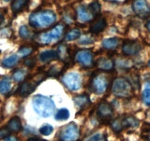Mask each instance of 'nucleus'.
<instances>
[{
	"label": "nucleus",
	"mask_w": 150,
	"mask_h": 141,
	"mask_svg": "<svg viewBox=\"0 0 150 141\" xmlns=\"http://www.w3.org/2000/svg\"><path fill=\"white\" fill-rule=\"evenodd\" d=\"M57 19V16L51 10H42L32 13L29 19L30 26L36 29H42L52 25Z\"/></svg>",
	"instance_id": "1"
},
{
	"label": "nucleus",
	"mask_w": 150,
	"mask_h": 141,
	"mask_svg": "<svg viewBox=\"0 0 150 141\" xmlns=\"http://www.w3.org/2000/svg\"><path fill=\"white\" fill-rule=\"evenodd\" d=\"M32 107L38 115L43 118L49 117L55 110L54 102L46 96L37 95L32 98Z\"/></svg>",
	"instance_id": "2"
},
{
	"label": "nucleus",
	"mask_w": 150,
	"mask_h": 141,
	"mask_svg": "<svg viewBox=\"0 0 150 141\" xmlns=\"http://www.w3.org/2000/svg\"><path fill=\"white\" fill-rule=\"evenodd\" d=\"M112 93L120 98H129L133 94V88L130 82L123 77L116 78L113 82Z\"/></svg>",
	"instance_id": "3"
},
{
	"label": "nucleus",
	"mask_w": 150,
	"mask_h": 141,
	"mask_svg": "<svg viewBox=\"0 0 150 141\" xmlns=\"http://www.w3.org/2000/svg\"><path fill=\"white\" fill-rule=\"evenodd\" d=\"M139 125V120L131 115L117 118L111 122V127L115 133H120L127 128H136Z\"/></svg>",
	"instance_id": "4"
},
{
	"label": "nucleus",
	"mask_w": 150,
	"mask_h": 141,
	"mask_svg": "<svg viewBox=\"0 0 150 141\" xmlns=\"http://www.w3.org/2000/svg\"><path fill=\"white\" fill-rule=\"evenodd\" d=\"M80 136V131L73 122L65 125L61 129L59 137L61 141H77Z\"/></svg>",
	"instance_id": "5"
},
{
	"label": "nucleus",
	"mask_w": 150,
	"mask_h": 141,
	"mask_svg": "<svg viewBox=\"0 0 150 141\" xmlns=\"http://www.w3.org/2000/svg\"><path fill=\"white\" fill-rule=\"evenodd\" d=\"M64 31V26L62 24H58L49 31L41 34L40 36V41L42 43H50L54 41H57L62 36Z\"/></svg>",
	"instance_id": "6"
},
{
	"label": "nucleus",
	"mask_w": 150,
	"mask_h": 141,
	"mask_svg": "<svg viewBox=\"0 0 150 141\" xmlns=\"http://www.w3.org/2000/svg\"><path fill=\"white\" fill-rule=\"evenodd\" d=\"M43 79L42 76L40 75H37L35 77L32 78L30 80L25 81L19 88V95L22 97H26L32 93L35 90V88L38 86V84Z\"/></svg>",
	"instance_id": "7"
},
{
	"label": "nucleus",
	"mask_w": 150,
	"mask_h": 141,
	"mask_svg": "<svg viewBox=\"0 0 150 141\" xmlns=\"http://www.w3.org/2000/svg\"><path fill=\"white\" fill-rule=\"evenodd\" d=\"M114 114V110L111 104L107 101L100 103L97 108V115L98 118L103 123L109 122Z\"/></svg>",
	"instance_id": "8"
},
{
	"label": "nucleus",
	"mask_w": 150,
	"mask_h": 141,
	"mask_svg": "<svg viewBox=\"0 0 150 141\" xmlns=\"http://www.w3.org/2000/svg\"><path fill=\"white\" fill-rule=\"evenodd\" d=\"M63 82L69 90L76 91L79 90L81 85V77L76 72H70L63 77Z\"/></svg>",
	"instance_id": "9"
},
{
	"label": "nucleus",
	"mask_w": 150,
	"mask_h": 141,
	"mask_svg": "<svg viewBox=\"0 0 150 141\" xmlns=\"http://www.w3.org/2000/svg\"><path fill=\"white\" fill-rule=\"evenodd\" d=\"M108 82L106 77L103 75H98L92 78L91 82V88L96 94H103L106 91Z\"/></svg>",
	"instance_id": "10"
},
{
	"label": "nucleus",
	"mask_w": 150,
	"mask_h": 141,
	"mask_svg": "<svg viewBox=\"0 0 150 141\" xmlns=\"http://www.w3.org/2000/svg\"><path fill=\"white\" fill-rule=\"evenodd\" d=\"M133 10L142 19H146L150 16V7L146 0H135L133 3Z\"/></svg>",
	"instance_id": "11"
},
{
	"label": "nucleus",
	"mask_w": 150,
	"mask_h": 141,
	"mask_svg": "<svg viewBox=\"0 0 150 141\" xmlns=\"http://www.w3.org/2000/svg\"><path fill=\"white\" fill-rule=\"evenodd\" d=\"M142 47L140 43L136 41H126L123 43L122 52L127 56H134L139 54L142 50Z\"/></svg>",
	"instance_id": "12"
},
{
	"label": "nucleus",
	"mask_w": 150,
	"mask_h": 141,
	"mask_svg": "<svg viewBox=\"0 0 150 141\" xmlns=\"http://www.w3.org/2000/svg\"><path fill=\"white\" fill-rule=\"evenodd\" d=\"M76 60L84 67L90 68L93 64V55L89 50H81L76 54Z\"/></svg>",
	"instance_id": "13"
},
{
	"label": "nucleus",
	"mask_w": 150,
	"mask_h": 141,
	"mask_svg": "<svg viewBox=\"0 0 150 141\" xmlns=\"http://www.w3.org/2000/svg\"><path fill=\"white\" fill-rule=\"evenodd\" d=\"M77 14L79 19L83 22L90 21L95 16L89 6L86 7L84 5H80L77 7Z\"/></svg>",
	"instance_id": "14"
},
{
	"label": "nucleus",
	"mask_w": 150,
	"mask_h": 141,
	"mask_svg": "<svg viewBox=\"0 0 150 141\" xmlns=\"http://www.w3.org/2000/svg\"><path fill=\"white\" fill-rule=\"evenodd\" d=\"M107 22L105 19L101 17L95 19L90 26V31L93 34H99L105 29Z\"/></svg>",
	"instance_id": "15"
},
{
	"label": "nucleus",
	"mask_w": 150,
	"mask_h": 141,
	"mask_svg": "<svg viewBox=\"0 0 150 141\" xmlns=\"http://www.w3.org/2000/svg\"><path fill=\"white\" fill-rule=\"evenodd\" d=\"M7 127L11 132L18 133L22 129V125L21 119L18 117L16 116L10 119L8 121L7 125Z\"/></svg>",
	"instance_id": "16"
},
{
	"label": "nucleus",
	"mask_w": 150,
	"mask_h": 141,
	"mask_svg": "<svg viewBox=\"0 0 150 141\" xmlns=\"http://www.w3.org/2000/svg\"><path fill=\"white\" fill-rule=\"evenodd\" d=\"M73 101H74L75 105L80 109L86 108L91 104L89 97L85 94L77 95L73 98Z\"/></svg>",
	"instance_id": "17"
},
{
	"label": "nucleus",
	"mask_w": 150,
	"mask_h": 141,
	"mask_svg": "<svg viewBox=\"0 0 150 141\" xmlns=\"http://www.w3.org/2000/svg\"><path fill=\"white\" fill-rule=\"evenodd\" d=\"M97 66L100 70H111L114 68V64L112 60L109 59L102 57L98 59L97 62Z\"/></svg>",
	"instance_id": "18"
},
{
	"label": "nucleus",
	"mask_w": 150,
	"mask_h": 141,
	"mask_svg": "<svg viewBox=\"0 0 150 141\" xmlns=\"http://www.w3.org/2000/svg\"><path fill=\"white\" fill-rule=\"evenodd\" d=\"M57 57H58V54L57 51L54 50H47V51H42L40 54V60L42 63H48V62L55 60Z\"/></svg>",
	"instance_id": "19"
},
{
	"label": "nucleus",
	"mask_w": 150,
	"mask_h": 141,
	"mask_svg": "<svg viewBox=\"0 0 150 141\" xmlns=\"http://www.w3.org/2000/svg\"><path fill=\"white\" fill-rule=\"evenodd\" d=\"M120 43V40L117 38H111L103 40V46L108 50H113L117 48Z\"/></svg>",
	"instance_id": "20"
},
{
	"label": "nucleus",
	"mask_w": 150,
	"mask_h": 141,
	"mask_svg": "<svg viewBox=\"0 0 150 141\" xmlns=\"http://www.w3.org/2000/svg\"><path fill=\"white\" fill-rule=\"evenodd\" d=\"M29 0H13L11 4V9L13 13H17L21 11L26 5Z\"/></svg>",
	"instance_id": "21"
},
{
	"label": "nucleus",
	"mask_w": 150,
	"mask_h": 141,
	"mask_svg": "<svg viewBox=\"0 0 150 141\" xmlns=\"http://www.w3.org/2000/svg\"><path fill=\"white\" fill-rule=\"evenodd\" d=\"M19 61V57L17 54H12V55L9 56L8 57H6L4 59L1 64L5 68H11L16 66Z\"/></svg>",
	"instance_id": "22"
},
{
	"label": "nucleus",
	"mask_w": 150,
	"mask_h": 141,
	"mask_svg": "<svg viewBox=\"0 0 150 141\" xmlns=\"http://www.w3.org/2000/svg\"><path fill=\"white\" fill-rule=\"evenodd\" d=\"M57 54H58V57L61 60L64 62H67L69 60V57H70V53H69L68 49L66 45L59 46L57 50Z\"/></svg>",
	"instance_id": "23"
},
{
	"label": "nucleus",
	"mask_w": 150,
	"mask_h": 141,
	"mask_svg": "<svg viewBox=\"0 0 150 141\" xmlns=\"http://www.w3.org/2000/svg\"><path fill=\"white\" fill-rule=\"evenodd\" d=\"M11 82L8 78H4L0 81V93L7 94L11 90Z\"/></svg>",
	"instance_id": "24"
},
{
	"label": "nucleus",
	"mask_w": 150,
	"mask_h": 141,
	"mask_svg": "<svg viewBox=\"0 0 150 141\" xmlns=\"http://www.w3.org/2000/svg\"><path fill=\"white\" fill-rule=\"evenodd\" d=\"M69 117H70V112L67 109L65 108L59 110L55 115V119L57 120H59V121L67 120Z\"/></svg>",
	"instance_id": "25"
},
{
	"label": "nucleus",
	"mask_w": 150,
	"mask_h": 141,
	"mask_svg": "<svg viewBox=\"0 0 150 141\" xmlns=\"http://www.w3.org/2000/svg\"><path fill=\"white\" fill-rule=\"evenodd\" d=\"M81 37V31L78 29H73L72 30L69 31L65 35L66 41H74V40L78 39Z\"/></svg>",
	"instance_id": "26"
},
{
	"label": "nucleus",
	"mask_w": 150,
	"mask_h": 141,
	"mask_svg": "<svg viewBox=\"0 0 150 141\" xmlns=\"http://www.w3.org/2000/svg\"><path fill=\"white\" fill-rule=\"evenodd\" d=\"M88 6H89L90 10H92V12L94 13V15H95V16H98V15L100 13V12L101 6L99 1H92V3H90Z\"/></svg>",
	"instance_id": "27"
},
{
	"label": "nucleus",
	"mask_w": 150,
	"mask_h": 141,
	"mask_svg": "<svg viewBox=\"0 0 150 141\" xmlns=\"http://www.w3.org/2000/svg\"><path fill=\"white\" fill-rule=\"evenodd\" d=\"M41 135H45V136H48V135H50L54 131V128H53L52 126L49 124H45L43 125L42 126H41L39 129Z\"/></svg>",
	"instance_id": "28"
},
{
	"label": "nucleus",
	"mask_w": 150,
	"mask_h": 141,
	"mask_svg": "<svg viewBox=\"0 0 150 141\" xmlns=\"http://www.w3.org/2000/svg\"><path fill=\"white\" fill-rule=\"evenodd\" d=\"M19 35H20V36L22 38L28 39V38H29L31 37V32L28 29L27 26H25V25H23L19 29Z\"/></svg>",
	"instance_id": "29"
},
{
	"label": "nucleus",
	"mask_w": 150,
	"mask_h": 141,
	"mask_svg": "<svg viewBox=\"0 0 150 141\" xmlns=\"http://www.w3.org/2000/svg\"><path fill=\"white\" fill-rule=\"evenodd\" d=\"M26 73L25 70H17L16 71L14 72L13 75V77L15 81L16 82H21V81L23 80V78L26 76Z\"/></svg>",
	"instance_id": "30"
},
{
	"label": "nucleus",
	"mask_w": 150,
	"mask_h": 141,
	"mask_svg": "<svg viewBox=\"0 0 150 141\" xmlns=\"http://www.w3.org/2000/svg\"><path fill=\"white\" fill-rule=\"evenodd\" d=\"M86 141H107V137L105 135L98 133L89 137Z\"/></svg>",
	"instance_id": "31"
},
{
	"label": "nucleus",
	"mask_w": 150,
	"mask_h": 141,
	"mask_svg": "<svg viewBox=\"0 0 150 141\" xmlns=\"http://www.w3.org/2000/svg\"><path fill=\"white\" fill-rule=\"evenodd\" d=\"M142 99L144 104L147 106H150V88H146L142 93Z\"/></svg>",
	"instance_id": "32"
},
{
	"label": "nucleus",
	"mask_w": 150,
	"mask_h": 141,
	"mask_svg": "<svg viewBox=\"0 0 150 141\" xmlns=\"http://www.w3.org/2000/svg\"><path fill=\"white\" fill-rule=\"evenodd\" d=\"M93 43L94 40L88 35H84V36L81 37V39L79 41V43L82 44V45H89V44Z\"/></svg>",
	"instance_id": "33"
},
{
	"label": "nucleus",
	"mask_w": 150,
	"mask_h": 141,
	"mask_svg": "<svg viewBox=\"0 0 150 141\" xmlns=\"http://www.w3.org/2000/svg\"><path fill=\"white\" fill-rule=\"evenodd\" d=\"M32 51H33V48L31 47H22L21 48L19 49L18 53L21 55L26 57V56L29 55L32 52Z\"/></svg>",
	"instance_id": "34"
},
{
	"label": "nucleus",
	"mask_w": 150,
	"mask_h": 141,
	"mask_svg": "<svg viewBox=\"0 0 150 141\" xmlns=\"http://www.w3.org/2000/svg\"><path fill=\"white\" fill-rule=\"evenodd\" d=\"M11 132L8 129V128L7 126H4L0 129V140L1 139H4L5 137H7V136L10 135Z\"/></svg>",
	"instance_id": "35"
},
{
	"label": "nucleus",
	"mask_w": 150,
	"mask_h": 141,
	"mask_svg": "<svg viewBox=\"0 0 150 141\" xmlns=\"http://www.w3.org/2000/svg\"><path fill=\"white\" fill-rule=\"evenodd\" d=\"M4 141H19V139L14 135H9L4 139Z\"/></svg>",
	"instance_id": "36"
},
{
	"label": "nucleus",
	"mask_w": 150,
	"mask_h": 141,
	"mask_svg": "<svg viewBox=\"0 0 150 141\" xmlns=\"http://www.w3.org/2000/svg\"><path fill=\"white\" fill-rule=\"evenodd\" d=\"M143 131L146 134V138H147L148 140L150 141V126L149 128L146 127V129L143 128Z\"/></svg>",
	"instance_id": "37"
},
{
	"label": "nucleus",
	"mask_w": 150,
	"mask_h": 141,
	"mask_svg": "<svg viewBox=\"0 0 150 141\" xmlns=\"http://www.w3.org/2000/svg\"><path fill=\"white\" fill-rule=\"evenodd\" d=\"M28 141H45L43 140L38 139V138H30V139L28 140Z\"/></svg>",
	"instance_id": "38"
},
{
	"label": "nucleus",
	"mask_w": 150,
	"mask_h": 141,
	"mask_svg": "<svg viewBox=\"0 0 150 141\" xmlns=\"http://www.w3.org/2000/svg\"><path fill=\"white\" fill-rule=\"evenodd\" d=\"M146 28H147V29L149 31H150V21L147 22V24H146Z\"/></svg>",
	"instance_id": "39"
},
{
	"label": "nucleus",
	"mask_w": 150,
	"mask_h": 141,
	"mask_svg": "<svg viewBox=\"0 0 150 141\" xmlns=\"http://www.w3.org/2000/svg\"><path fill=\"white\" fill-rule=\"evenodd\" d=\"M2 18H3L2 15H1V13H0V21H1V19H2Z\"/></svg>",
	"instance_id": "40"
},
{
	"label": "nucleus",
	"mask_w": 150,
	"mask_h": 141,
	"mask_svg": "<svg viewBox=\"0 0 150 141\" xmlns=\"http://www.w3.org/2000/svg\"><path fill=\"white\" fill-rule=\"evenodd\" d=\"M3 1H11V0H3Z\"/></svg>",
	"instance_id": "41"
},
{
	"label": "nucleus",
	"mask_w": 150,
	"mask_h": 141,
	"mask_svg": "<svg viewBox=\"0 0 150 141\" xmlns=\"http://www.w3.org/2000/svg\"><path fill=\"white\" fill-rule=\"evenodd\" d=\"M149 67H150V60H149Z\"/></svg>",
	"instance_id": "42"
}]
</instances>
